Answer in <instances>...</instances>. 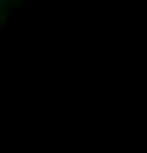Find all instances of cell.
I'll return each instance as SVG.
<instances>
[{
    "label": "cell",
    "mask_w": 147,
    "mask_h": 153,
    "mask_svg": "<svg viewBox=\"0 0 147 153\" xmlns=\"http://www.w3.org/2000/svg\"><path fill=\"white\" fill-rule=\"evenodd\" d=\"M0 6H6V0H0Z\"/></svg>",
    "instance_id": "6da1fadb"
}]
</instances>
